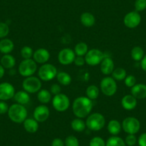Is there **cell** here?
<instances>
[{"label": "cell", "mask_w": 146, "mask_h": 146, "mask_svg": "<svg viewBox=\"0 0 146 146\" xmlns=\"http://www.w3.org/2000/svg\"><path fill=\"white\" fill-rule=\"evenodd\" d=\"M92 107V101L88 97H78L73 102L72 111L78 118H85L90 114Z\"/></svg>", "instance_id": "1"}, {"label": "cell", "mask_w": 146, "mask_h": 146, "mask_svg": "<svg viewBox=\"0 0 146 146\" xmlns=\"http://www.w3.org/2000/svg\"><path fill=\"white\" fill-rule=\"evenodd\" d=\"M8 116L9 119L14 123H24L27 118V110L24 105L20 104H13L9 108Z\"/></svg>", "instance_id": "2"}, {"label": "cell", "mask_w": 146, "mask_h": 146, "mask_svg": "<svg viewBox=\"0 0 146 146\" xmlns=\"http://www.w3.org/2000/svg\"><path fill=\"white\" fill-rule=\"evenodd\" d=\"M86 127L92 131H99L105 125V118L101 113H94L90 114L87 118Z\"/></svg>", "instance_id": "3"}, {"label": "cell", "mask_w": 146, "mask_h": 146, "mask_svg": "<svg viewBox=\"0 0 146 146\" xmlns=\"http://www.w3.org/2000/svg\"><path fill=\"white\" fill-rule=\"evenodd\" d=\"M19 73L25 78L33 76L37 70V64L33 59L22 60L19 65Z\"/></svg>", "instance_id": "4"}, {"label": "cell", "mask_w": 146, "mask_h": 146, "mask_svg": "<svg viewBox=\"0 0 146 146\" xmlns=\"http://www.w3.org/2000/svg\"><path fill=\"white\" fill-rule=\"evenodd\" d=\"M57 73V68L53 64L45 63L39 68L38 76L41 80L48 82L56 78Z\"/></svg>", "instance_id": "5"}, {"label": "cell", "mask_w": 146, "mask_h": 146, "mask_svg": "<svg viewBox=\"0 0 146 146\" xmlns=\"http://www.w3.org/2000/svg\"><path fill=\"white\" fill-rule=\"evenodd\" d=\"M100 87L102 93L108 97L113 96L117 92V85L116 80L111 77L108 76L102 79Z\"/></svg>", "instance_id": "6"}, {"label": "cell", "mask_w": 146, "mask_h": 146, "mask_svg": "<svg viewBox=\"0 0 146 146\" xmlns=\"http://www.w3.org/2000/svg\"><path fill=\"white\" fill-rule=\"evenodd\" d=\"M22 88L28 93L38 92L42 88L41 80L35 76L28 77L23 80Z\"/></svg>", "instance_id": "7"}, {"label": "cell", "mask_w": 146, "mask_h": 146, "mask_svg": "<svg viewBox=\"0 0 146 146\" xmlns=\"http://www.w3.org/2000/svg\"><path fill=\"white\" fill-rule=\"evenodd\" d=\"M105 57V54L98 49H91L88 50L85 56V63L90 66H95L100 64L101 62Z\"/></svg>", "instance_id": "8"}, {"label": "cell", "mask_w": 146, "mask_h": 146, "mask_svg": "<svg viewBox=\"0 0 146 146\" xmlns=\"http://www.w3.org/2000/svg\"><path fill=\"white\" fill-rule=\"evenodd\" d=\"M122 128L127 134L135 135L140 129V123L136 117H127L122 123Z\"/></svg>", "instance_id": "9"}, {"label": "cell", "mask_w": 146, "mask_h": 146, "mask_svg": "<svg viewBox=\"0 0 146 146\" xmlns=\"http://www.w3.org/2000/svg\"><path fill=\"white\" fill-rule=\"evenodd\" d=\"M70 101L65 94L60 93L54 95L52 99V106L58 112H64L69 108Z\"/></svg>", "instance_id": "10"}, {"label": "cell", "mask_w": 146, "mask_h": 146, "mask_svg": "<svg viewBox=\"0 0 146 146\" xmlns=\"http://www.w3.org/2000/svg\"><path fill=\"white\" fill-rule=\"evenodd\" d=\"M76 54L74 50L70 48H64L58 54V61L63 65H69L74 62Z\"/></svg>", "instance_id": "11"}, {"label": "cell", "mask_w": 146, "mask_h": 146, "mask_svg": "<svg viewBox=\"0 0 146 146\" xmlns=\"http://www.w3.org/2000/svg\"><path fill=\"white\" fill-rule=\"evenodd\" d=\"M141 22V16L136 11L128 12L123 19L124 25L129 29L136 28Z\"/></svg>", "instance_id": "12"}, {"label": "cell", "mask_w": 146, "mask_h": 146, "mask_svg": "<svg viewBox=\"0 0 146 146\" xmlns=\"http://www.w3.org/2000/svg\"><path fill=\"white\" fill-rule=\"evenodd\" d=\"M15 94V88L9 82L0 84V100L5 101L14 98Z\"/></svg>", "instance_id": "13"}, {"label": "cell", "mask_w": 146, "mask_h": 146, "mask_svg": "<svg viewBox=\"0 0 146 146\" xmlns=\"http://www.w3.org/2000/svg\"><path fill=\"white\" fill-rule=\"evenodd\" d=\"M50 110L44 105H40L36 107L33 113L34 118L38 123L46 121L50 117Z\"/></svg>", "instance_id": "14"}, {"label": "cell", "mask_w": 146, "mask_h": 146, "mask_svg": "<svg viewBox=\"0 0 146 146\" xmlns=\"http://www.w3.org/2000/svg\"><path fill=\"white\" fill-rule=\"evenodd\" d=\"M33 60L38 64H45L50 58V54L47 49L40 48L35 50L33 54Z\"/></svg>", "instance_id": "15"}, {"label": "cell", "mask_w": 146, "mask_h": 146, "mask_svg": "<svg viewBox=\"0 0 146 146\" xmlns=\"http://www.w3.org/2000/svg\"><path fill=\"white\" fill-rule=\"evenodd\" d=\"M115 69V64L113 60L110 57H106L103 59L100 63V70L102 73L105 75L112 74Z\"/></svg>", "instance_id": "16"}, {"label": "cell", "mask_w": 146, "mask_h": 146, "mask_svg": "<svg viewBox=\"0 0 146 146\" xmlns=\"http://www.w3.org/2000/svg\"><path fill=\"white\" fill-rule=\"evenodd\" d=\"M137 99L132 95H126L122 98V107L126 110H133L137 106Z\"/></svg>", "instance_id": "17"}, {"label": "cell", "mask_w": 146, "mask_h": 146, "mask_svg": "<svg viewBox=\"0 0 146 146\" xmlns=\"http://www.w3.org/2000/svg\"><path fill=\"white\" fill-rule=\"evenodd\" d=\"M131 95L136 99L146 98V85L143 83L135 84L131 88Z\"/></svg>", "instance_id": "18"}, {"label": "cell", "mask_w": 146, "mask_h": 146, "mask_svg": "<svg viewBox=\"0 0 146 146\" xmlns=\"http://www.w3.org/2000/svg\"><path fill=\"white\" fill-rule=\"evenodd\" d=\"M24 127L29 133H36L39 129V123L35 118H27L24 121Z\"/></svg>", "instance_id": "19"}, {"label": "cell", "mask_w": 146, "mask_h": 146, "mask_svg": "<svg viewBox=\"0 0 146 146\" xmlns=\"http://www.w3.org/2000/svg\"><path fill=\"white\" fill-rule=\"evenodd\" d=\"M14 99L18 104L25 105L29 103V102L30 101V97H29V93L27 92L26 91L20 90L15 92Z\"/></svg>", "instance_id": "20"}, {"label": "cell", "mask_w": 146, "mask_h": 146, "mask_svg": "<svg viewBox=\"0 0 146 146\" xmlns=\"http://www.w3.org/2000/svg\"><path fill=\"white\" fill-rule=\"evenodd\" d=\"M13 42L9 39H3L0 41V52L5 54H9L14 50Z\"/></svg>", "instance_id": "21"}, {"label": "cell", "mask_w": 146, "mask_h": 146, "mask_svg": "<svg viewBox=\"0 0 146 146\" xmlns=\"http://www.w3.org/2000/svg\"><path fill=\"white\" fill-rule=\"evenodd\" d=\"M81 23L86 27H91L95 24V18L92 14L90 12H84L80 16Z\"/></svg>", "instance_id": "22"}, {"label": "cell", "mask_w": 146, "mask_h": 146, "mask_svg": "<svg viewBox=\"0 0 146 146\" xmlns=\"http://www.w3.org/2000/svg\"><path fill=\"white\" fill-rule=\"evenodd\" d=\"M122 129V124L117 120H110L108 125V130L113 135H117L120 133Z\"/></svg>", "instance_id": "23"}, {"label": "cell", "mask_w": 146, "mask_h": 146, "mask_svg": "<svg viewBox=\"0 0 146 146\" xmlns=\"http://www.w3.org/2000/svg\"><path fill=\"white\" fill-rule=\"evenodd\" d=\"M1 64L4 68L12 69L16 64V60L11 54H5L1 59Z\"/></svg>", "instance_id": "24"}, {"label": "cell", "mask_w": 146, "mask_h": 146, "mask_svg": "<svg viewBox=\"0 0 146 146\" xmlns=\"http://www.w3.org/2000/svg\"><path fill=\"white\" fill-rule=\"evenodd\" d=\"M52 99V94L49 90L46 89L40 90L37 93V100L42 104H47L50 102Z\"/></svg>", "instance_id": "25"}, {"label": "cell", "mask_w": 146, "mask_h": 146, "mask_svg": "<svg viewBox=\"0 0 146 146\" xmlns=\"http://www.w3.org/2000/svg\"><path fill=\"white\" fill-rule=\"evenodd\" d=\"M56 78L59 83L63 86H67L72 82L71 76L66 72H60L57 73Z\"/></svg>", "instance_id": "26"}, {"label": "cell", "mask_w": 146, "mask_h": 146, "mask_svg": "<svg viewBox=\"0 0 146 146\" xmlns=\"http://www.w3.org/2000/svg\"><path fill=\"white\" fill-rule=\"evenodd\" d=\"M70 125L71 127L76 132H82L85 130V127H86V123H85L83 120H82V118H77L74 119L71 121L70 123Z\"/></svg>", "instance_id": "27"}, {"label": "cell", "mask_w": 146, "mask_h": 146, "mask_svg": "<svg viewBox=\"0 0 146 146\" xmlns=\"http://www.w3.org/2000/svg\"><path fill=\"white\" fill-rule=\"evenodd\" d=\"M112 78L117 81H122L125 79L127 76V72L123 67H117L114 69L112 72Z\"/></svg>", "instance_id": "28"}, {"label": "cell", "mask_w": 146, "mask_h": 146, "mask_svg": "<svg viewBox=\"0 0 146 146\" xmlns=\"http://www.w3.org/2000/svg\"><path fill=\"white\" fill-rule=\"evenodd\" d=\"M100 95V89L98 86L95 85H91L88 86L86 89V95L91 100H95L98 98Z\"/></svg>", "instance_id": "29"}, {"label": "cell", "mask_w": 146, "mask_h": 146, "mask_svg": "<svg viewBox=\"0 0 146 146\" xmlns=\"http://www.w3.org/2000/svg\"><path fill=\"white\" fill-rule=\"evenodd\" d=\"M76 56H80V57H84L86 55L88 52V46L85 42H81L78 43L75 45V50H74Z\"/></svg>", "instance_id": "30"}, {"label": "cell", "mask_w": 146, "mask_h": 146, "mask_svg": "<svg viewBox=\"0 0 146 146\" xmlns=\"http://www.w3.org/2000/svg\"><path fill=\"white\" fill-rule=\"evenodd\" d=\"M130 54H131V57L133 58V60L136 62L141 61V60L145 55L144 50L142 47H139V46H136V47H134L132 49Z\"/></svg>", "instance_id": "31"}, {"label": "cell", "mask_w": 146, "mask_h": 146, "mask_svg": "<svg viewBox=\"0 0 146 146\" xmlns=\"http://www.w3.org/2000/svg\"><path fill=\"white\" fill-rule=\"evenodd\" d=\"M106 146H126V144L121 137L113 135L107 140Z\"/></svg>", "instance_id": "32"}, {"label": "cell", "mask_w": 146, "mask_h": 146, "mask_svg": "<svg viewBox=\"0 0 146 146\" xmlns=\"http://www.w3.org/2000/svg\"><path fill=\"white\" fill-rule=\"evenodd\" d=\"M20 53L24 60H26V59H32V57H33L34 52L32 47L29 46H25L22 48Z\"/></svg>", "instance_id": "33"}, {"label": "cell", "mask_w": 146, "mask_h": 146, "mask_svg": "<svg viewBox=\"0 0 146 146\" xmlns=\"http://www.w3.org/2000/svg\"><path fill=\"white\" fill-rule=\"evenodd\" d=\"M64 145L65 146H79V140L75 136L70 135L66 137Z\"/></svg>", "instance_id": "34"}, {"label": "cell", "mask_w": 146, "mask_h": 146, "mask_svg": "<svg viewBox=\"0 0 146 146\" xmlns=\"http://www.w3.org/2000/svg\"><path fill=\"white\" fill-rule=\"evenodd\" d=\"M9 32V28L7 24L0 22V38H5Z\"/></svg>", "instance_id": "35"}, {"label": "cell", "mask_w": 146, "mask_h": 146, "mask_svg": "<svg viewBox=\"0 0 146 146\" xmlns=\"http://www.w3.org/2000/svg\"><path fill=\"white\" fill-rule=\"evenodd\" d=\"M135 9L136 12H143L146 9V0H135Z\"/></svg>", "instance_id": "36"}, {"label": "cell", "mask_w": 146, "mask_h": 146, "mask_svg": "<svg viewBox=\"0 0 146 146\" xmlns=\"http://www.w3.org/2000/svg\"><path fill=\"white\" fill-rule=\"evenodd\" d=\"M90 146H106V143L100 137H95L90 141Z\"/></svg>", "instance_id": "37"}, {"label": "cell", "mask_w": 146, "mask_h": 146, "mask_svg": "<svg viewBox=\"0 0 146 146\" xmlns=\"http://www.w3.org/2000/svg\"><path fill=\"white\" fill-rule=\"evenodd\" d=\"M125 80V84L127 88H133L136 84V78L133 75H127L126 76Z\"/></svg>", "instance_id": "38"}, {"label": "cell", "mask_w": 146, "mask_h": 146, "mask_svg": "<svg viewBox=\"0 0 146 146\" xmlns=\"http://www.w3.org/2000/svg\"><path fill=\"white\" fill-rule=\"evenodd\" d=\"M125 143L128 146H134L136 144V143H137V138H136L135 135L128 134L127 137H126Z\"/></svg>", "instance_id": "39"}, {"label": "cell", "mask_w": 146, "mask_h": 146, "mask_svg": "<svg viewBox=\"0 0 146 146\" xmlns=\"http://www.w3.org/2000/svg\"><path fill=\"white\" fill-rule=\"evenodd\" d=\"M50 92L54 96L58 95V94H60L61 93V87L58 84H52L50 87Z\"/></svg>", "instance_id": "40"}, {"label": "cell", "mask_w": 146, "mask_h": 146, "mask_svg": "<svg viewBox=\"0 0 146 146\" xmlns=\"http://www.w3.org/2000/svg\"><path fill=\"white\" fill-rule=\"evenodd\" d=\"M9 108L7 103L5 102V101H0V115H4L5 113H8Z\"/></svg>", "instance_id": "41"}, {"label": "cell", "mask_w": 146, "mask_h": 146, "mask_svg": "<svg viewBox=\"0 0 146 146\" xmlns=\"http://www.w3.org/2000/svg\"><path fill=\"white\" fill-rule=\"evenodd\" d=\"M74 63L76 66L78 67H82L85 64V60L83 57H80V56H76L75 57V60H74Z\"/></svg>", "instance_id": "42"}, {"label": "cell", "mask_w": 146, "mask_h": 146, "mask_svg": "<svg viewBox=\"0 0 146 146\" xmlns=\"http://www.w3.org/2000/svg\"><path fill=\"white\" fill-rule=\"evenodd\" d=\"M137 142H138L139 146H146V133L140 135Z\"/></svg>", "instance_id": "43"}, {"label": "cell", "mask_w": 146, "mask_h": 146, "mask_svg": "<svg viewBox=\"0 0 146 146\" xmlns=\"http://www.w3.org/2000/svg\"><path fill=\"white\" fill-rule=\"evenodd\" d=\"M52 146H64V143L60 138H55L52 142Z\"/></svg>", "instance_id": "44"}, {"label": "cell", "mask_w": 146, "mask_h": 146, "mask_svg": "<svg viewBox=\"0 0 146 146\" xmlns=\"http://www.w3.org/2000/svg\"><path fill=\"white\" fill-rule=\"evenodd\" d=\"M140 66H141V68L143 69V71L146 72V54H145L143 58L140 61Z\"/></svg>", "instance_id": "45"}, {"label": "cell", "mask_w": 146, "mask_h": 146, "mask_svg": "<svg viewBox=\"0 0 146 146\" xmlns=\"http://www.w3.org/2000/svg\"><path fill=\"white\" fill-rule=\"evenodd\" d=\"M5 75V68L2 66V64H0V79L2 78Z\"/></svg>", "instance_id": "46"}]
</instances>
